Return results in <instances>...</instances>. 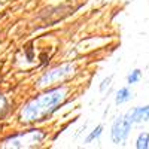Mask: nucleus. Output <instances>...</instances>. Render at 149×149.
<instances>
[{
    "label": "nucleus",
    "mask_w": 149,
    "mask_h": 149,
    "mask_svg": "<svg viewBox=\"0 0 149 149\" xmlns=\"http://www.w3.org/2000/svg\"><path fill=\"white\" fill-rule=\"evenodd\" d=\"M110 81H112V76H109L107 79H104V81H103V84L100 85V91H104V88H106V85H109V82H110Z\"/></svg>",
    "instance_id": "nucleus-7"
},
{
    "label": "nucleus",
    "mask_w": 149,
    "mask_h": 149,
    "mask_svg": "<svg viewBox=\"0 0 149 149\" xmlns=\"http://www.w3.org/2000/svg\"><path fill=\"white\" fill-rule=\"evenodd\" d=\"M136 148H137V149H146V148H149V134L148 133L139 134L137 142H136Z\"/></svg>",
    "instance_id": "nucleus-4"
},
{
    "label": "nucleus",
    "mask_w": 149,
    "mask_h": 149,
    "mask_svg": "<svg viewBox=\"0 0 149 149\" xmlns=\"http://www.w3.org/2000/svg\"><path fill=\"white\" fill-rule=\"evenodd\" d=\"M131 125H133V119L130 118V115L121 116L119 119H116L113 127H112V139H113V142L119 143L122 140H125L131 130Z\"/></svg>",
    "instance_id": "nucleus-1"
},
{
    "label": "nucleus",
    "mask_w": 149,
    "mask_h": 149,
    "mask_svg": "<svg viewBox=\"0 0 149 149\" xmlns=\"http://www.w3.org/2000/svg\"><path fill=\"white\" fill-rule=\"evenodd\" d=\"M140 78H142V72L139 70V69H136V70H133L130 74H128V78H127V82L131 85V84H136V82H139L140 81Z\"/></svg>",
    "instance_id": "nucleus-5"
},
{
    "label": "nucleus",
    "mask_w": 149,
    "mask_h": 149,
    "mask_svg": "<svg viewBox=\"0 0 149 149\" xmlns=\"http://www.w3.org/2000/svg\"><path fill=\"white\" fill-rule=\"evenodd\" d=\"M102 130H103V127H102V125H98V127H97V128H95V130H94L90 136H88V137L85 139V142H86V143H90V142H93L94 139H97L98 136L102 134Z\"/></svg>",
    "instance_id": "nucleus-6"
},
{
    "label": "nucleus",
    "mask_w": 149,
    "mask_h": 149,
    "mask_svg": "<svg viewBox=\"0 0 149 149\" xmlns=\"http://www.w3.org/2000/svg\"><path fill=\"white\" fill-rule=\"evenodd\" d=\"M131 98V91L128 88H121L116 94V103L121 104V103H125Z\"/></svg>",
    "instance_id": "nucleus-3"
},
{
    "label": "nucleus",
    "mask_w": 149,
    "mask_h": 149,
    "mask_svg": "<svg viewBox=\"0 0 149 149\" xmlns=\"http://www.w3.org/2000/svg\"><path fill=\"white\" fill-rule=\"evenodd\" d=\"M130 118L133 119V122H143L149 119V106L145 107H136L133 112H130Z\"/></svg>",
    "instance_id": "nucleus-2"
}]
</instances>
